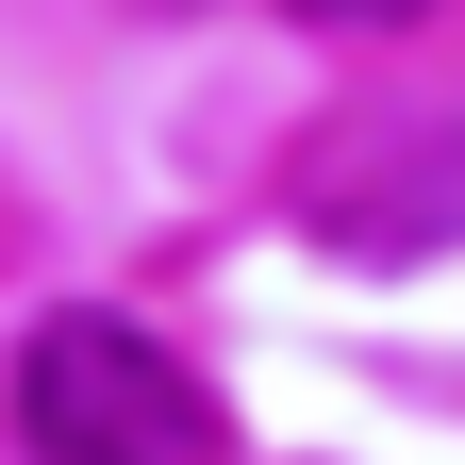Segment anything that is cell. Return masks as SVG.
<instances>
[{"label":"cell","instance_id":"6da1fadb","mask_svg":"<svg viewBox=\"0 0 465 465\" xmlns=\"http://www.w3.org/2000/svg\"><path fill=\"white\" fill-rule=\"evenodd\" d=\"M17 449L34 465H216V399L183 349L134 332L116 300H67L17 332Z\"/></svg>","mask_w":465,"mask_h":465},{"label":"cell","instance_id":"7a4b0ae2","mask_svg":"<svg viewBox=\"0 0 465 465\" xmlns=\"http://www.w3.org/2000/svg\"><path fill=\"white\" fill-rule=\"evenodd\" d=\"M300 232L332 266H432L465 232V116H416V100L332 116L300 150Z\"/></svg>","mask_w":465,"mask_h":465},{"label":"cell","instance_id":"3957f363","mask_svg":"<svg viewBox=\"0 0 465 465\" xmlns=\"http://www.w3.org/2000/svg\"><path fill=\"white\" fill-rule=\"evenodd\" d=\"M282 17H316V34H416L432 0H282Z\"/></svg>","mask_w":465,"mask_h":465}]
</instances>
